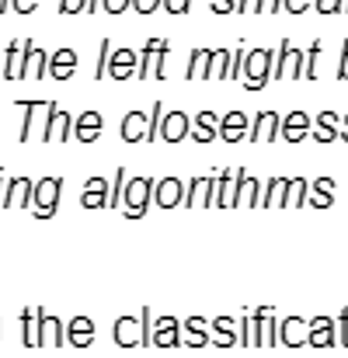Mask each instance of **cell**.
Here are the masks:
<instances>
[{"mask_svg":"<svg viewBox=\"0 0 348 358\" xmlns=\"http://www.w3.org/2000/svg\"><path fill=\"white\" fill-rule=\"evenodd\" d=\"M153 188H157V178H150V174L125 181V192H122V213H125V220L146 216V209L153 202Z\"/></svg>","mask_w":348,"mask_h":358,"instance_id":"obj_1","label":"cell"},{"mask_svg":"<svg viewBox=\"0 0 348 358\" xmlns=\"http://www.w3.org/2000/svg\"><path fill=\"white\" fill-rule=\"evenodd\" d=\"M60 195H63V178H56V174L39 178L35 181V199H32V216L35 220H53L56 206H60Z\"/></svg>","mask_w":348,"mask_h":358,"instance_id":"obj_2","label":"cell"},{"mask_svg":"<svg viewBox=\"0 0 348 358\" xmlns=\"http://www.w3.org/2000/svg\"><path fill=\"white\" fill-rule=\"evenodd\" d=\"M112 338H116L118 348H136V345H153V334L146 331V320H143V310L139 317H118L116 327H112Z\"/></svg>","mask_w":348,"mask_h":358,"instance_id":"obj_3","label":"cell"},{"mask_svg":"<svg viewBox=\"0 0 348 358\" xmlns=\"http://www.w3.org/2000/svg\"><path fill=\"white\" fill-rule=\"evenodd\" d=\"M178 345H185L181 320H174L171 313L153 317V348H178Z\"/></svg>","mask_w":348,"mask_h":358,"instance_id":"obj_4","label":"cell"},{"mask_svg":"<svg viewBox=\"0 0 348 358\" xmlns=\"http://www.w3.org/2000/svg\"><path fill=\"white\" fill-rule=\"evenodd\" d=\"M244 70H247V91H261L268 80H272V52H251L247 56V63H244Z\"/></svg>","mask_w":348,"mask_h":358,"instance_id":"obj_5","label":"cell"},{"mask_svg":"<svg viewBox=\"0 0 348 358\" xmlns=\"http://www.w3.org/2000/svg\"><path fill=\"white\" fill-rule=\"evenodd\" d=\"M153 206H160V209L185 206V185H181V178H178V174L157 178V188H153Z\"/></svg>","mask_w":348,"mask_h":358,"instance_id":"obj_6","label":"cell"},{"mask_svg":"<svg viewBox=\"0 0 348 358\" xmlns=\"http://www.w3.org/2000/svg\"><path fill=\"white\" fill-rule=\"evenodd\" d=\"M247 139L258 146V143H272V139H282V119L275 115V112H258L254 119H251V132H247Z\"/></svg>","mask_w":348,"mask_h":358,"instance_id":"obj_7","label":"cell"},{"mask_svg":"<svg viewBox=\"0 0 348 358\" xmlns=\"http://www.w3.org/2000/svg\"><path fill=\"white\" fill-rule=\"evenodd\" d=\"M70 132H74V119L53 101L49 105V119H46V129H42V139L46 143H67L70 139Z\"/></svg>","mask_w":348,"mask_h":358,"instance_id":"obj_8","label":"cell"},{"mask_svg":"<svg viewBox=\"0 0 348 358\" xmlns=\"http://www.w3.org/2000/svg\"><path fill=\"white\" fill-rule=\"evenodd\" d=\"M32 199H35V181L32 178H7V192H4V209L14 206V209H32Z\"/></svg>","mask_w":348,"mask_h":358,"instance_id":"obj_9","label":"cell"},{"mask_svg":"<svg viewBox=\"0 0 348 358\" xmlns=\"http://www.w3.org/2000/svg\"><path fill=\"white\" fill-rule=\"evenodd\" d=\"M216 195V174H195L185 185V206H213Z\"/></svg>","mask_w":348,"mask_h":358,"instance_id":"obj_10","label":"cell"},{"mask_svg":"<svg viewBox=\"0 0 348 358\" xmlns=\"http://www.w3.org/2000/svg\"><path fill=\"white\" fill-rule=\"evenodd\" d=\"M268 313H272L268 306L265 310H254V313H244V320H240V345H247V348L265 345V317Z\"/></svg>","mask_w":348,"mask_h":358,"instance_id":"obj_11","label":"cell"},{"mask_svg":"<svg viewBox=\"0 0 348 358\" xmlns=\"http://www.w3.org/2000/svg\"><path fill=\"white\" fill-rule=\"evenodd\" d=\"M307 341H310V320H303V317H286V320H279V345L300 348V345H307Z\"/></svg>","mask_w":348,"mask_h":358,"instance_id":"obj_12","label":"cell"},{"mask_svg":"<svg viewBox=\"0 0 348 358\" xmlns=\"http://www.w3.org/2000/svg\"><path fill=\"white\" fill-rule=\"evenodd\" d=\"M258 202H261L258 178H251L247 171H237V181H233V192H230V209L233 206H258Z\"/></svg>","mask_w":348,"mask_h":358,"instance_id":"obj_13","label":"cell"},{"mask_svg":"<svg viewBox=\"0 0 348 358\" xmlns=\"http://www.w3.org/2000/svg\"><path fill=\"white\" fill-rule=\"evenodd\" d=\"M314 348H331L338 345V320L335 317H314L310 320V341Z\"/></svg>","mask_w":348,"mask_h":358,"instance_id":"obj_14","label":"cell"},{"mask_svg":"<svg viewBox=\"0 0 348 358\" xmlns=\"http://www.w3.org/2000/svg\"><path fill=\"white\" fill-rule=\"evenodd\" d=\"M185 136H192V119H188L185 112H164L160 139H164V143H181Z\"/></svg>","mask_w":348,"mask_h":358,"instance_id":"obj_15","label":"cell"},{"mask_svg":"<svg viewBox=\"0 0 348 358\" xmlns=\"http://www.w3.org/2000/svg\"><path fill=\"white\" fill-rule=\"evenodd\" d=\"M181 331H185V345H188V348H206V345H213V331H209V320H206V317H188V320L181 324Z\"/></svg>","mask_w":348,"mask_h":358,"instance_id":"obj_16","label":"cell"},{"mask_svg":"<svg viewBox=\"0 0 348 358\" xmlns=\"http://www.w3.org/2000/svg\"><path fill=\"white\" fill-rule=\"evenodd\" d=\"M109 181L105 178H88L84 181V192H81V206L84 209H102V206H109Z\"/></svg>","mask_w":348,"mask_h":358,"instance_id":"obj_17","label":"cell"},{"mask_svg":"<svg viewBox=\"0 0 348 358\" xmlns=\"http://www.w3.org/2000/svg\"><path fill=\"white\" fill-rule=\"evenodd\" d=\"M102 125H105V119H102L98 112H84L81 119H74V136H77V143L91 146V143L102 136Z\"/></svg>","mask_w":348,"mask_h":358,"instance_id":"obj_18","label":"cell"},{"mask_svg":"<svg viewBox=\"0 0 348 358\" xmlns=\"http://www.w3.org/2000/svg\"><path fill=\"white\" fill-rule=\"evenodd\" d=\"M67 345H74V348H91V345H95V324H91L88 317H74V320L67 324Z\"/></svg>","mask_w":348,"mask_h":358,"instance_id":"obj_19","label":"cell"},{"mask_svg":"<svg viewBox=\"0 0 348 358\" xmlns=\"http://www.w3.org/2000/svg\"><path fill=\"white\" fill-rule=\"evenodd\" d=\"M247 125H251V119H247L244 112H230V115H223V119H220V139H223V143H240V139L251 132Z\"/></svg>","mask_w":348,"mask_h":358,"instance_id":"obj_20","label":"cell"},{"mask_svg":"<svg viewBox=\"0 0 348 358\" xmlns=\"http://www.w3.org/2000/svg\"><path fill=\"white\" fill-rule=\"evenodd\" d=\"M146 132H150V119L143 115V112H129L122 125H118V136H122V143H139V139H146Z\"/></svg>","mask_w":348,"mask_h":358,"instance_id":"obj_21","label":"cell"},{"mask_svg":"<svg viewBox=\"0 0 348 358\" xmlns=\"http://www.w3.org/2000/svg\"><path fill=\"white\" fill-rule=\"evenodd\" d=\"M39 320H42V310H21V345L25 348H42V338H39Z\"/></svg>","mask_w":348,"mask_h":358,"instance_id":"obj_22","label":"cell"},{"mask_svg":"<svg viewBox=\"0 0 348 358\" xmlns=\"http://www.w3.org/2000/svg\"><path fill=\"white\" fill-rule=\"evenodd\" d=\"M216 136H220V119L213 112H199L192 119V139L195 143H213Z\"/></svg>","mask_w":348,"mask_h":358,"instance_id":"obj_23","label":"cell"},{"mask_svg":"<svg viewBox=\"0 0 348 358\" xmlns=\"http://www.w3.org/2000/svg\"><path fill=\"white\" fill-rule=\"evenodd\" d=\"M307 132H310V115L307 112H289L282 119V139L286 143H300Z\"/></svg>","mask_w":348,"mask_h":358,"instance_id":"obj_24","label":"cell"},{"mask_svg":"<svg viewBox=\"0 0 348 358\" xmlns=\"http://www.w3.org/2000/svg\"><path fill=\"white\" fill-rule=\"evenodd\" d=\"M209 331H213V345H216V348H233V345H240L237 327H233V317H216V320L209 324Z\"/></svg>","mask_w":348,"mask_h":358,"instance_id":"obj_25","label":"cell"},{"mask_svg":"<svg viewBox=\"0 0 348 358\" xmlns=\"http://www.w3.org/2000/svg\"><path fill=\"white\" fill-rule=\"evenodd\" d=\"M53 101H18V108H21V115H25V122H21V132H18V139L21 143H28L32 139V132H35V115L39 112H46Z\"/></svg>","mask_w":348,"mask_h":358,"instance_id":"obj_26","label":"cell"},{"mask_svg":"<svg viewBox=\"0 0 348 358\" xmlns=\"http://www.w3.org/2000/svg\"><path fill=\"white\" fill-rule=\"evenodd\" d=\"M317 125H314V139H317V143H331V139H342V129H338V115H335V112H321V115H317Z\"/></svg>","mask_w":348,"mask_h":358,"instance_id":"obj_27","label":"cell"},{"mask_svg":"<svg viewBox=\"0 0 348 358\" xmlns=\"http://www.w3.org/2000/svg\"><path fill=\"white\" fill-rule=\"evenodd\" d=\"M39 338H42V345L63 348V320L53 317V313H42V320H39Z\"/></svg>","mask_w":348,"mask_h":358,"instance_id":"obj_28","label":"cell"},{"mask_svg":"<svg viewBox=\"0 0 348 358\" xmlns=\"http://www.w3.org/2000/svg\"><path fill=\"white\" fill-rule=\"evenodd\" d=\"M136 56L129 52V49H118V52H112V59H109V77L112 80H125V77H132L136 73Z\"/></svg>","mask_w":348,"mask_h":358,"instance_id":"obj_29","label":"cell"},{"mask_svg":"<svg viewBox=\"0 0 348 358\" xmlns=\"http://www.w3.org/2000/svg\"><path fill=\"white\" fill-rule=\"evenodd\" d=\"M286 192H289V178H272V181L265 185L258 206H265V209H272V206H286Z\"/></svg>","mask_w":348,"mask_h":358,"instance_id":"obj_30","label":"cell"},{"mask_svg":"<svg viewBox=\"0 0 348 358\" xmlns=\"http://www.w3.org/2000/svg\"><path fill=\"white\" fill-rule=\"evenodd\" d=\"M74 66H77V56H74L70 49H60V52L49 59V77L67 80V77H74Z\"/></svg>","mask_w":348,"mask_h":358,"instance_id":"obj_31","label":"cell"},{"mask_svg":"<svg viewBox=\"0 0 348 358\" xmlns=\"http://www.w3.org/2000/svg\"><path fill=\"white\" fill-rule=\"evenodd\" d=\"M331 192H335V178H317V181L310 185V199H307V206H314V209H328V206H331Z\"/></svg>","mask_w":348,"mask_h":358,"instance_id":"obj_32","label":"cell"},{"mask_svg":"<svg viewBox=\"0 0 348 358\" xmlns=\"http://www.w3.org/2000/svg\"><path fill=\"white\" fill-rule=\"evenodd\" d=\"M25 73H32L35 80L46 77V73H49V56H46L42 49H32V45H28V49H25Z\"/></svg>","mask_w":348,"mask_h":358,"instance_id":"obj_33","label":"cell"},{"mask_svg":"<svg viewBox=\"0 0 348 358\" xmlns=\"http://www.w3.org/2000/svg\"><path fill=\"white\" fill-rule=\"evenodd\" d=\"M307 199H310V181H307V178H289V192H286V206H293V209H300V206H307Z\"/></svg>","mask_w":348,"mask_h":358,"instance_id":"obj_34","label":"cell"},{"mask_svg":"<svg viewBox=\"0 0 348 358\" xmlns=\"http://www.w3.org/2000/svg\"><path fill=\"white\" fill-rule=\"evenodd\" d=\"M233 181H237V171H220V174H216V195H213V206H230Z\"/></svg>","mask_w":348,"mask_h":358,"instance_id":"obj_35","label":"cell"},{"mask_svg":"<svg viewBox=\"0 0 348 358\" xmlns=\"http://www.w3.org/2000/svg\"><path fill=\"white\" fill-rule=\"evenodd\" d=\"M4 77H7V80H18V77H25V56H21V49H18V45H7Z\"/></svg>","mask_w":348,"mask_h":358,"instance_id":"obj_36","label":"cell"},{"mask_svg":"<svg viewBox=\"0 0 348 358\" xmlns=\"http://www.w3.org/2000/svg\"><path fill=\"white\" fill-rule=\"evenodd\" d=\"M125 181H129V171L118 167L116 178H112V188H109V209H118L122 206V192H125Z\"/></svg>","mask_w":348,"mask_h":358,"instance_id":"obj_37","label":"cell"},{"mask_svg":"<svg viewBox=\"0 0 348 358\" xmlns=\"http://www.w3.org/2000/svg\"><path fill=\"white\" fill-rule=\"evenodd\" d=\"M160 45H164V42H150V45L143 49V56H139L143 63L136 66V77H139V80H146V73H150V63H153V52H157Z\"/></svg>","mask_w":348,"mask_h":358,"instance_id":"obj_38","label":"cell"},{"mask_svg":"<svg viewBox=\"0 0 348 358\" xmlns=\"http://www.w3.org/2000/svg\"><path fill=\"white\" fill-rule=\"evenodd\" d=\"M160 122H164V105L153 101V112H150V132H146V143L150 139H160Z\"/></svg>","mask_w":348,"mask_h":358,"instance_id":"obj_39","label":"cell"},{"mask_svg":"<svg viewBox=\"0 0 348 358\" xmlns=\"http://www.w3.org/2000/svg\"><path fill=\"white\" fill-rule=\"evenodd\" d=\"M265 345H268V348H272V345H279V320H275L272 313L265 317Z\"/></svg>","mask_w":348,"mask_h":358,"instance_id":"obj_40","label":"cell"},{"mask_svg":"<svg viewBox=\"0 0 348 358\" xmlns=\"http://www.w3.org/2000/svg\"><path fill=\"white\" fill-rule=\"evenodd\" d=\"M338 345L348 348V310H342V317H338Z\"/></svg>","mask_w":348,"mask_h":358,"instance_id":"obj_41","label":"cell"},{"mask_svg":"<svg viewBox=\"0 0 348 358\" xmlns=\"http://www.w3.org/2000/svg\"><path fill=\"white\" fill-rule=\"evenodd\" d=\"M338 80H348V45H345V56H342V66H338Z\"/></svg>","mask_w":348,"mask_h":358,"instance_id":"obj_42","label":"cell"},{"mask_svg":"<svg viewBox=\"0 0 348 358\" xmlns=\"http://www.w3.org/2000/svg\"><path fill=\"white\" fill-rule=\"evenodd\" d=\"M136 7L146 14V10H153V7H157V0H136Z\"/></svg>","mask_w":348,"mask_h":358,"instance_id":"obj_43","label":"cell"},{"mask_svg":"<svg viewBox=\"0 0 348 358\" xmlns=\"http://www.w3.org/2000/svg\"><path fill=\"white\" fill-rule=\"evenodd\" d=\"M105 7H109V10H122V7H125V0H105Z\"/></svg>","mask_w":348,"mask_h":358,"instance_id":"obj_44","label":"cell"},{"mask_svg":"<svg viewBox=\"0 0 348 358\" xmlns=\"http://www.w3.org/2000/svg\"><path fill=\"white\" fill-rule=\"evenodd\" d=\"M84 0H63V10H81Z\"/></svg>","mask_w":348,"mask_h":358,"instance_id":"obj_45","label":"cell"},{"mask_svg":"<svg viewBox=\"0 0 348 358\" xmlns=\"http://www.w3.org/2000/svg\"><path fill=\"white\" fill-rule=\"evenodd\" d=\"M167 3H171L167 10H185V0H167Z\"/></svg>","mask_w":348,"mask_h":358,"instance_id":"obj_46","label":"cell"},{"mask_svg":"<svg viewBox=\"0 0 348 358\" xmlns=\"http://www.w3.org/2000/svg\"><path fill=\"white\" fill-rule=\"evenodd\" d=\"M342 122H345V125H342V139H345V143H348V115H345V119H342Z\"/></svg>","mask_w":348,"mask_h":358,"instance_id":"obj_47","label":"cell"}]
</instances>
